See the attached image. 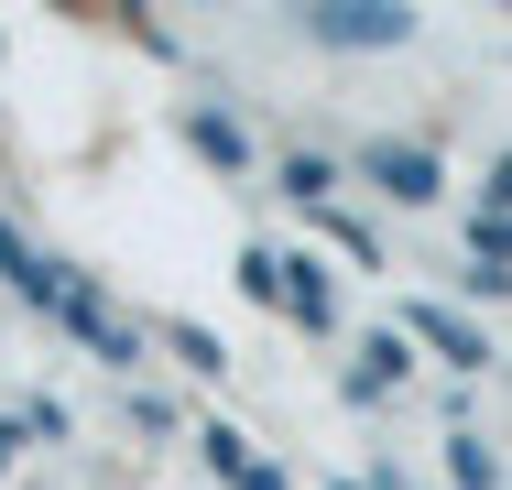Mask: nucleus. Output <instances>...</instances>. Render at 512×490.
<instances>
[{
	"instance_id": "nucleus-1",
	"label": "nucleus",
	"mask_w": 512,
	"mask_h": 490,
	"mask_svg": "<svg viewBox=\"0 0 512 490\" xmlns=\"http://www.w3.org/2000/svg\"><path fill=\"white\" fill-rule=\"evenodd\" d=\"M295 33L327 44V55H393V44H414L425 22H414L404 0H306V11H295Z\"/></svg>"
},
{
	"instance_id": "nucleus-2",
	"label": "nucleus",
	"mask_w": 512,
	"mask_h": 490,
	"mask_svg": "<svg viewBox=\"0 0 512 490\" xmlns=\"http://www.w3.org/2000/svg\"><path fill=\"white\" fill-rule=\"evenodd\" d=\"M349 175H360L371 196H393V207H414V218L447 196V164H436L425 142H393V131H382V142H360V153H349Z\"/></svg>"
},
{
	"instance_id": "nucleus-3",
	"label": "nucleus",
	"mask_w": 512,
	"mask_h": 490,
	"mask_svg": "<svg viewBox=\"0 0 512 490\" xmlns=\"http://www.w3.org/2000/svg\"><path fill=\"white\" fill-rule=\"evenodd\" d=\"M404 338H414V349H436L458 382H480V371H491V338H480L458 305H436V294H414V305H404Z\"/></svg>"
},
{
	"instance_id": "nucleus-4",
	"label": "nucleus",
	"mask_w": 512,
	"mask_h": 490,
	"mask_svg": "<svg viewBox=\"0 0 512 490\" xmlns=\"http://www.w3.org/2000/svg\"><path fill=\"white\" fill-rule=\"evenodd\" d=\"M404 382H414V338H404V327H371V338H360V360L338 371L349 403H393Z\"/></svg>"
},
{
	"instance_id": "nucleus-5",
	"label": "nucleus",
	"mask_w": 512,
	"mask_h": 490,
	"mask_svg": "<svg viewBox=\"0 0 512 490\" xmlns=\"http://www.w3.org/2000/svg\"><path fill=\"white\" fill-rule=\"evenodd\" d=\"M175 131H186V153H197V164H218L229 186H240V175H262V153H251V131H240L229 109H207V98H197V109H186Z\"/></svg>"
},
{
	"instance_id": "nucleus-6",
	"label": "nucleus",
	"mask_w": 512,
	"mask_h": 490,
	"mask_svg": "<svg viewBox=\"0 0 512 490\" xmlns=\"http://www.w3.org/2000/svg\"><path fill=\"white\" fill-rule=\"evenodd\" d=\"M273 186L295 196L306 218H327V207H338V186H349V164H338V153H316V142H295V153H273Z\"/></svg>"
},
{
	"instance_id": "nucleus-7",
	"label": "nucleus",
	"mask_w": 512,
	"mask_h": 490,
	"mask_svg": "<svg viewBox=\"0 0 512 490\" xmlns=\"http://www.w3.org/2000/svg\"><path fill=\"white\" fill-rule=\"evenodd\" d=\"M284 316H295L306 338H338V284H327L316 251H284Z\"/></svg>"
},
{
	"instance_id": "nucleus-8",
	"label": "nucleus",
	"mask_w": 512,
	"mask_h": 490,
	"mask_svg": "<svg viewBox=\"0 0 512 490\" xmlns=\"http://www.w3.org/2000/svg\"><path fill=\"white\" fill-rule=\"evenodd\" d=\"M197 458H207V480H229V490L262 469V458H251V436H240L229 414H207V425H197Z\"/></svg>"
},
{
	"instance_id": "nucleus-9",
	"label": "nucleus",
	"mask_w": 512,
	"mask_h": 490,
	"mask_svg": "<svg viewBox=\"0 0 512 490\" xmlns=\"http://www.w3.org/2000/svg\"><path fill=\"white\" fill-rule=\"evenodd\" d=\"M447 480H458V490H502L512 469H502V447H491V436H469V425H458V436H447Z\"/></svg>"
},
{
	"instance_id": "nucleus-10",
	"label": "nucleus",
	"mask_w": 512,
	"mask_h": 490,
	"mask_svg": "<svg viewBox=\"0 0 512 490\" xmlns=\"http://www.w3.org/2000/svg\"><path fill=\"white\" fill-rule=\"evenodd\" d=\"M164 349H175V360H186V371H197V382H229V349H218V338H207L197 316H164Z\"/></svg>"
},
{
	"instance_id": "nucleus-11",
	"label": "nucleus",
	"mask_w": 512,
	"mask_h": 490,
	"mask_svg": "<svg viewBox=\"0 0 512 490\" xmlns=\"http://www.w3.org/2000/svg\"><path fill=\"white\" fill-rule=\"evenodd\" d=\"M240 294L284 316V251H262V240H251V251H240Z\"/></svg>"
},
{
	"instance_id": "nucleus-12",
	"label": "nucleus",
	"mask_w": 512,
	"mask_h": 490,
	"mask_svg": "<svg viewBox=\"0 0 512 490\" xmlns=\"http://www.w3.org/2000/svg\"><path fill=\"white\" fill-rule=\"evenodd\" d=\"M469 262H491V273H512V218H469Z\"/></svg>"
},
{
	"instance_id": "nucleus-13",
	"label": "nucleus",
	"mask_w": 512,
	"mask_h": 490,
	"mask_svg": "<svg viewBox=\"0 0 512 490\" xmlns=\"http://www.w3.org/2000/svg\"><path fill=\"white\" fill-rule=\"evenodd\" d=\"M316 229H327V240H338V251H349V262H382V240H371V229H360V218H349V207H327V218H316Z\"/></svg>"
},
{
	"instance_id": "nucleus-14",
	"label": "nucleus",
	"mask_w": 512,
	"mask_h": 490,
	"mask_svg": "<svg viewBox=\"0 0 512 490\" xmlns=\"http://www.w3.org/2000/svg\"><path fill=\"white\" fill-rule=\"evenodd\" d=\"M22 425H33V436H44V447H66V436H77V425H66V403H55V392H33V403H22Z\"/></svg>"
},
{
	"instance_id": "nucleus-15",
	"label": "nucleus",
	"mask_w": 512,
	"mask_h": 490,
	"mask_svg": "<svg viewBox=\"0 0 512 490\" xmlns=\"http://www.w3.org/2000/svg\"><path fill=\"white\" fill-rule=\"evenodd\" d=\"M240 490H295V480H284V469H273V458H262V469H251V480H240Z\"/></svg>"
},
{
	"instance_id": "nucleus-16",
	"label": "nucleus",
	"mask_w": 512,
	"mask_h": 490,
	"mask_svg": "<svg viewBox=\"0 0 512 490\" xmlns=\"http://www.w3.org/2000/svg\"><path fill=\"white\" fill-rule=\"evenodd\" d=\"M327 490H360V480H327Z\"/></svg>"
},
{
	"instance_id": "nucleus-17",
	"label": "nucleus",
	"mask_w": 512,
	"mask_h": 490,
	"mask_svg": "<svg viewBox=\"0 0 512 490\" xmlns=\"http://www.w3.org/2000/svg\"><path fill=\"white\" fill-rule=\"evenodd\" d=\"M0 469H11V458H0Z\"/></svg>"
}]
</instances>
